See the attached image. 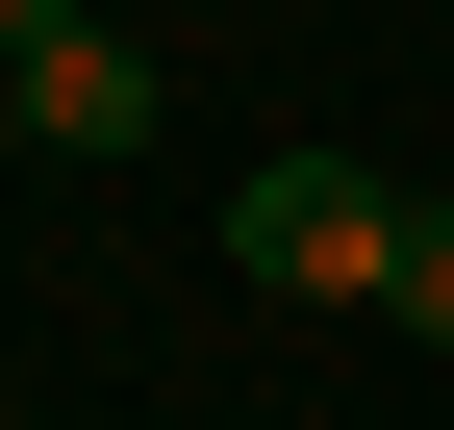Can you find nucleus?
Here are the masks:
<instances>
[{
    "label": "nucleus",
    "instance_id": "1",
    "mask_svg": "<svg viewBox=\"0 0 454 430\" xmlns=\"http://www.w3.org/2000/svg\"><path fill=\"white\" fill-rule=\"evenodd\" d=\"M227 253H253L278 304H379V279H404V203H379L354 152H278V178L227 203Z\"/></svg>",
    "mask_w": 454,
    "mask_h": 430
},
{
    "label": "nucleus",
    "instance_id": "2",
    "mask_svg": "<svg viewBox=\"0 0 454 430\" xmlns=\"http://www.w3.org/2000/svg\"><path fill=\"white\" fill-rule=\"evenodd\" d=\"M26 127H51V152H152V51H101V26L26 51Z\"/></svg>",
    "mask_w": 454,
    "mask_h": 430
},
{
    "label": "nucleus",
    "instance_id": "3",
    "mask_svg": "<svg viewBox=\"0 0 454 430\" xmlns=\"http://www.w3.org/2000/svg\"><path fill=\"white\" fill-rule=\"evenodd\" d=\"M379 304H404V330H454V203H404V279H379Z\"/></svg>",
    "mask_w": 454,
    "mask_h": 430
},
{
    "label": "nucleus",
    "instance_id": "4",
    "mask_svg": "<svg viewBox=\"0 0 454 430\" xmlns=\"http://www.w3.org/2000/svg\"><path fill=\"white\" fill-rule=\"evenodd\" d=\"M26 51H76V0H0V76H26Z\"/></svg>",
    "mask_w": 454,
    "mask_h": 430
}]
</instances>
